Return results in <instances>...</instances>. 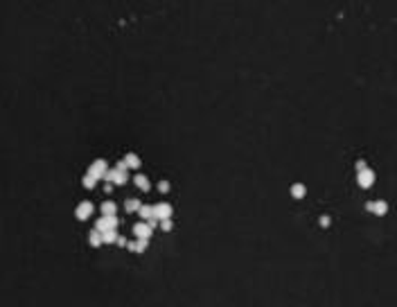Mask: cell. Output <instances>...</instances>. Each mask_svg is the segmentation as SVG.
Here are the masks:
<instances>
[{
  "instance_id": "1",
  "label": "cell",
  "mask_w": 397,
  "mask_h": 307,
  "mask_svg": "<svg viewBox=\"0 0 397 307\" xmlns=\"http://www.w3.org/2000/svg\"><path fill=\"white\" fill-rule=\"evenodd\" d=\"M357 170H359V174H357V181H359V186H361L363 190L372 188V183H375V172H372V170H368V168H365V163H363V161H359Z\"/></svg>"
},
{
  "instance_id": "2",
  "label": "cell",
  "mask_w": 397,
  "mask_h": 307,
  "mask_svg": "<svg viewBox=\"0 0 397 307\" xmlns=\"http://www.w3.org/2000/svg\"><path fill=\"white\" fill-rule=\"evenodd\" d=\"M151 233H154V228H151L147 221H138L136 226H134L136 240H149V238H151Z\"/></svg>"
},
{
  "instance_id": "3",
  "label": "cell",
  "mask_w": 397,
  "mask_h": 307,
  "mask_svg": "<svg viewBox=\"0 0 397 307\" xmlns=\"http://www.w3.org/2000/svg\"><path fill=\"white\" fill-rule=\"evenodd\" d=\"M172 214H174V208H172L169 203H156L154 206V217L156 219H169Z\"/></svg>"
},
{
  "instance_id": "4",
  "label": "cell",
  "mask_w": 397,
  "mask_h": 307,
  "mask_svg": "<svg viewBox=\"0 0 397 307\" xmlns=\"http://www.w3.org/2000/svg\"><path fill=\"white\" fill-rule=\"evenodd\" d=\"M122 161H125V165H127L129 170H138V168H140V158L136 156V154H127V156L122 158Z\"/></svg>"
},
{
  "instance_id": "5",
  "label": "cell",
  "mask_w": 397,
  "mask_h": 307,
  "mask_svg": "<svg viewBox=\"0 0 397 307\" xmlns=\"http://www.w3.org/2000/svg\"><path fill=\"white\" fill-rule=\"evenodd\" d=\"M140 217L142 221H149V219H154V206H140Z\"/></svg>"
},
{
  "instance_id": "6",
  "label": "cell",
  "mask_w": 397,
  "mask_h": 307,
  "mask_svg": "<svg viewBox=\"0 0 397 307\" xmlns=\"http://www.w3.org/2000/svg\"><path fill=\"white\" fill-rule=\"evenodd\" d=\"M134 181H136V186H138L140 190H149V179H147V177H142V174H138V177H136Z\"/></svg>"
},
{
  "instance_id": "7",
  "label": "cell",
  "mask_w": 397,
  "mask_h": 307,
  "mask_svg": "<svg viewBox=\"0 0 397 307\" xmlns=\"http://www.w3.org/2000/svg\"><path fill=\"white\" fill-rule=\"evenodd\" d=\"M372 212H379V214H384L386 210H389V206H386V203L384 201H377V203H370V206H368Z\"/></svg>"
},
{
  "instance_id": "8",
  "label": "cell",
  "mask_w": 397,
  "mask_h": 307,
  "mask_svg": "<svg viewBox=\"0 0 397 307\" xmlns=\"http://www.w3.org/2000/svg\"><path fill=\"white\" fill-rule=\"evenodd\" d=\"M125 208H127V212H136V210H140V201L138 199H129L125 203Z\"/></svg>"
},
{
  "instance_id": "9",
  "label": "cell",
  "mask_w": 397,
  "mask_h": 307,
  "mask_svg": "<svg viewBox=\"0 0 397 307\" xmlns=\"http://www.w3.org/2000/svg\"><path fill=\"white\" fill-rule=\"evenodd\" d=\"M172 226H174V224H172V217L169 219H160V228L162 231H172Z\"/></svg>"
},
{
  "instance_id": "10",
  "label": "cell",
  "mask_w": 397,
  "mask_h": 307,
  "mask_svg": "<svg viewBox=\"0 0 397 307\" xmlns=\"http://www.w3.org/2000/svg\"><path fill=\"white\" fill-rule=\"evenodd\" d=\"M293 194H296V197H302V194H305V188H302V186H296V188H293Z\"/></svg>"
},
{
  "instance_id": "11",
  "label": "cell",
  "mask_w": 397,
  "mask_h": 307,
  "mask_svg": "<svg viewBox=\"0 0 397 307\" xmlns=\"http://www.w3.org/2000/svg\"><path fill=\"white\" fill-rule=\"evenodd\" d=\"M158 190H160V192H162V190H169V183H160Z\"/></svg>"
}]
</instances>
